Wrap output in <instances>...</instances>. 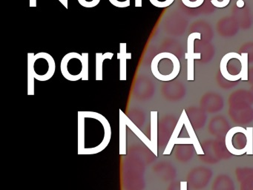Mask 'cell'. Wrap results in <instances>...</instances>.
Wrapping results in <instances>:
<instances>
[{
    "mask_svg": "<svg viewBox=\"0 0 253 190\" xmlns=\"http://www.w3.org/2000/svg\"><path fill=\"white\" fill-rule=\"evenodd\" d=\"M111 139L109 121L92 111L78 112V151L80 154H96L104 149Z\"/></svg>",
    "mask_w": 253,
    "mask_h": 190,
    "instance_id": "1",
    "label": "cell"
},
{
    "mask_svg": "<svg viewBox=\"0 0 253 190\" xmlns=\"http://www.w3.org/2000/svg\"><path fill=\"white\" fill-rule=\"evenodd\" d=\"M220 73L229 81L248 80V53L236 52L226 53L220 63Z\"/></svg>",
    "mask_w": 253,
    "mask_h": 190,
    "instance_id": "2",
    "label": "cell"
},
{
    "mask_svg": "<svg viewBox=\"0 0 253 190\" xmlns=\"http://www.w3.org/2000/svg\"><path fill=\"white\" fill-rule=\"evenodd\" d=\"M60 70L65 78L70 81L88 80V53L70 52L63 56Z\"/></svg>",
    "mask_w": 253,
    "mask_h": 190,
    "instance_id": "3",
    "label": "cell"
},
{
    "mask_svg": "<svg viewBox=\"0 0 253 190\" xmlns=\"http://www.w3.org/2000/svg\"><path fill=\"white\" fill-rule=\"evenodd\" d=\"M151 69L155 78L161 81H170L175 79L180 73V61L173 53L162 52L152 59Z\"/></svg>",
    "mask_w": 253,
    "mask_h": 190,
    "instance_id": "4",
    "label": "cell"
},
{
    "mask_svg": "<svg viewBox=\"0 0 253 190\" xmlns=\"http://www.w3.org/2000/svg\"><path fill=\"white\" fill-rule=\"evenodd\" d=\"M28 68L39 81H46L54 76L56 70L55 60L49 53L40 52L35 54L28 53Z\"/></svg>",
    "mask_w": 253,
    "mask_h": 190,
    "instance_id": "5",
    "label": "cell"
},
{
    "mask_svg": "<svg viewBox=\"0 0 253 190\" xmlns=\"http://www.w3.org/2000/svg\"><path fill=\"white\" fill-rule=\"evenodd\" d=\"M195 40H201V33H192L187 39V52L185 53V58L187 60V80L189 81L195 80V60L201 58V53L194 51Z\"/></svg>",
    "mask_w": 253,
    "mask_h": 190,
    "instance_id": "6",
    "label": "cell"
},
{
    "mask_svg": "<svg viewBox=\"0 0 253 190\" xmlns=\"http://www.w3.org/2000/svg\"><path fill=\"white\" fill-rule=\"evenodd\" d=\"M237 133H242L245 135V134L247 133V129L241 127V126H235V127L232 128L226 135L225 141H226V148L231 154H234V155H243L247 153V148L244 147L241 149H235L233 145V136Z\"/></svg>",
    "mask_w": 253,
    "mask_h": 190,
    "instance_id": "7",
    "label": "cell"
},
{
    "mask_svg": "<svg viewBox=\"0 0 253 190\" xmlns=\"http://www.w3.org/2000/svg\"><path fill=\"white\" fill-rule=\"evenodd\" d=\"M117 58L120 59V80H126L127 59H131V53L126 51V43H120V52Z\"/></svg>",
    "mask_w": 253,
    "mask_h": 190,
    "instance_id": "8",
    "label": "cell"
},
{
    "mask_svg": "<svg viewBox=\"0 0 253 190\" xmlns=\"http://www.w3.org/2000/svg\"><path fill=\"white\" fill-rule=\"evenodd\" d=\"M183 113H184V126L185 127H186V131H187V133L188 135H189V138L193 141V145L194 148H195V151H196V153L198 155H204V151H203L202 147H201L199 141H198V138H197L196 134H195L193 127H192L190 121H189V117H188L187 114H186L185 110H183Z\"/></svg>",
    "mask_w": 253,
    "mask_h": 190,
    "instance_id": "9",
    "label": "cell"
},
{
    "mask_svg": "<svg viewBox=\"0 0 253 190\" xmlns=\"http://www.w3.org/2000/svg\"><path fill=\"white\" fill-rule=\"evenodd\" d=\"M151 143L152 152L158 155V111L151 112Z\"/></svg>",
    "mask_w": 253,
    "mask_h": 190,
    "instance_id": "10",
    "label": "cell"
},
{
    "mask_svg": "<svg viewBox=\"0 0 253 190\" xmlns=\"http://www.w3.org/2000/svg\"><path fill=\"white\" fill-rule=\"evenodd\" d=\"M183 126H184V113L183 111L181 113L180 118H179L177 125H176L175 128H174V131H173L172 135H171L168 144H167V148H166L165 151H164V154H165V155L171 154L173 147L174 145V141L180 135Z\"/></svg>",
    "mask_w": 253,
    "mask_h": 190,
    "instance_id": "11",
    "label": "cell"
},
{
    "mask_svg": "<svg viewBox=\"0 0 253 190\" xmlns=\"http://www.w3.org/2000/svg\"><path fill=\"white\" fill-rule=\"evenodd\" d=\"M120 154H126V123L124 113L120 109Z\"/></svg>",
    "mask_w": 253,
    "mask_h": 190,
    "instance_id": "12",
    "label": "cell"
},
{
    "mask_svg": "<svg viewBox=\"0 0 253 190\" xmlns=\"http://www.w3.org/2000/svg\"><path fill=\"white\" fill-rule=\"evenodd\" d=\"M114 53L112 52L106 53H96V80H103V67L105 59H112Z\"/></svg>",
    "mask_w": 253,
    "mask_h": 190,
    "instance_id": "13",
    "label": "cell"
},
{
    "mask_svg": "<svg viewBox=\"0 0 253 190\" xmlns=\"http://www.w3.org/2000/svg\"><path fill=\"white\" fill-rule=\"evenodd\" d=\"M124 118H125L127 126H128V127L135 133V135H137V137H138V138L149 147V149L152 150V143H151L150 140L148 139V138L142 133L141 131H140L138 128L136 127L135 125L127 117V116L125 114H124Z\"/></svg>",
    "mask_w": 253,
    "mask_h": 190,
    "instance_id": "14",
    "label": "cell"
},
{
    "mask_svg": "<svg viewBox=\"0 0 253 190\" xmlns=\"http://www.w3.org/2000/svg\"><path fill=\"white\" fill-rule=\"evenodd\" d=\"M247 133L245 134L247 138V144L245 145L247 148V154L253 155V127H247Z\"/></svg>",
    "mask_w": 253,
    "mask_h": 190,
    "instance_id": "15",
    "label": "cell"
},
{
    "mask_svg": "<svg viewBox=\"0 0 253 190\" xmlns=\"http://www.w3.org/2000/svg\"><path fill=\"white\" fill-rule=\"evenodd\" d=\"M111 4L117 7H127L131 4V0H109Z\"/></svg>",
    "mask_w": 253,
    "mask_h": 190,
    "instance_id": "16",
    "label": "cell"
},
{
    "mask_svg": "<svg viewBox=\"0 0 253 190\" xmlns=\"http://www.w3.org/2000/svg\"><path fill=\"white\" fill-rule=\"evenodd\" d=\"M211 2L215 7L223 8V7H226L229 4L230 0H223L221 1H218V0H211Z\"/></svg>",
    "mask_w": 253,
    "mask_h": 190,
    "instance_id": "17",
    "label": "cell"
},
{
    "mask_svg": "<svg viewBox=\"0 0 253 190\" xmlns=\"http://www.w3.org/2000/svg\"><path fill=\"white\" fill-rule=\"evenodd\" d=\"M100 0H91V1H87V7L88 8L95 7L100 3Z\"/></svg>",
    "mask_w": 253,
    "mask_h": 190,
    "instance_id": "18",
    "label": "cell"
},
{
    "mask_svg": "<svg viewBox=\"0 0 253 190\" xmlns=\"http://www.w3.org/2000/svg\"><path fill=\"white\" fill-rule=\"evenodd\" d=\"M180 190H187V182L186 181L180 182Z\"/></svg>",
    "mask_w": 253,
    "mask_h": 190,
    "instance_id": "19",
    "label": "cell"
},
{
    "mask_svg": "<svg viewBox=\"0 0 253 190\" xmlns=\"http://www.w3.org/2000/svg\"><path fill=\"white\" fill-rule=\"evenodd\" d=\"M143 5V0H134V6L137 7H142Z\"/></svg>",
    "mask_w": 253,
    "mask_h": 190,
    "instance_id": "20",
    "label": "cell"
},
{
    "mask_svg": "<svg viewBox=\"0 0 253 190\" xmlns=\"http://www.w3.org/2000/svg\"><path fill=\"white\" fill-rule=\"evenodd\" d=\"M78 2L80 3L81 6L83 7H87V1L86 0H78Z\"/></svg>",
    "mask_w": 253,
    "mask_h": 190,
    "instance_id": "21",
    "label": "cell"
},
{
    "mask_svg": "<svg viewBox=\"0 0 253 190\" xmlns=\"http://www.w3.org/2000/svg\"><path fill=\"white\" fill-rule=\"evenodd\" d=\"M30 7H37V0H29Z\"/></svg>",
    "mask_w": 253,
    "mask_h": 190,
    "instance_id": "22",
    "label": "cell"
},
{
    "mask_svg": "<svg viewBox=\"0 0 253 190\" xmlns=\"http://www.w3.org/2000/svg\"><path fill=\"white\" fill-rule=\"evenodd\" d=\"M237 6H238V7H243L244 6V1H243V0H238V1H237Z\"/></svg>",
    "mask_w": 253,
    "mask_h": 190,
    "instance_id": "23",
    "label": "cell"
},
{
    "mask_svg": "<svg viewBox=\"0 0 253 190\" xmlns=\"http://www.w3.org/2000/svg\"><path fill=\"white\" fill-rule=\"evenodd\" d=\"M59 1H60V2H61L62 4H63V5L64 6L66 9H68V5L66 4V2H65L64 0H59Z\"/></svg>",
    "mask_w": 253,
    "mask_h": 190,
    "instance_id": "24",
    "label": "cell"
},
{
    "mask_svg": "<svg viewBox=\"0 0 253 190\" xmlns=\"http://www.w3.org/2000/svg\"><path fill=\"white\" fill-rule=\"evenodd\" d=\"M150 1V2L152 3V4H155V3L156 2L157 0H149Z\"/></svg>",
    "mask_w": 253,
    "mask_h": 190,
    "instance_id": "25",
    "label": "cell"
},
{
    "mask_svg": "<svg viewBox=\"0 0 253 190\" xmlns=\"http://www.w3.org/2000/svg\"><path fill=\"white\" fill-rule=\"evenodd\" d=\"M65 2H66V4L68 5V0H64Z\"/></svg>",
    "mask_w": 253,
    "mask_h": 190,
    "instance_id": "26",
    "label": "cell"
}]
</instances>
